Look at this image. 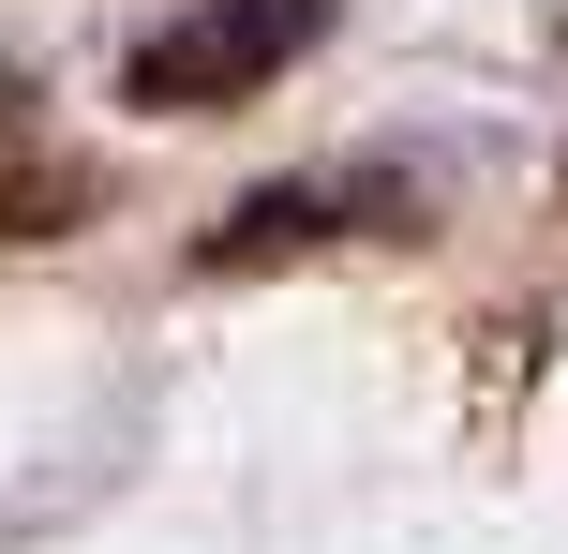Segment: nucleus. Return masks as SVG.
<instances>
[{
  "instance_id": "obj_1",
  "label": "nucleus",
  "mask_w": 568,
  "mask_h": 554,
  "mask_svg": "<svg viewBox=\"0 0 568 554\" xmlns=\"http://www.w3.org/2000/svg\"><path fill=\"white\" fill-rule=\"evenodd\" d=\"M314 46H329V0H195V16L120 46V105L135 120H225L255 90H284Z\"/></svg>"
},
{
  "instance_id": "obj_2",
  "label": "nucleus",
  "mask_w": 568,
  "mask_h": 554,
  "mask_svg": "<svg viewBox=\"0 0 568 554\" xmlns=\"http://www.w3.org/2000/svg\"><path fill=\"white\" fill-rule=\"evenodd\" d=\"M419 180L404 165H329V180H270V195H240L225 225L195 240V270H284V255H329V240H434L419 225Z\"/></svg>"
},
{
  "instance_id": "obj_3",
  "label": "nucleus",
  "mask_w": 568,
  "mask_h": 554,
  "mask_svg": "<svg viewBox=\"0 0 568 554\" xmlns=\"http://www.w3.org/2000/svg\"><path fill=\"white\" fill-rule=\"evenodd\" d=\"M90 210H105V165H75V150H16L0 165V240H75Z\"/></svg>"
},
{
  "instance_id": "obj_4",
  "label": "nucleus",
  "mask_w": 568,
  "mask_h": 554,
  "mask_svg": "<svg viewBox=\"0 0 568 554\" xmlns=\"http://www.w3.org/2000/svg\"><path fill=\"white\" fill-rule=\"evenodd\" d=\"M0 135H30V75H0Z\"/></svg>"
}]
</instances>
